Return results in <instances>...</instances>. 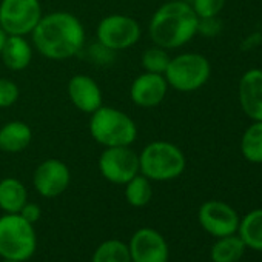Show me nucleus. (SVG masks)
I'll return each mask as SVG.
<instances>
[{
    "label": "nucleus",
    "mask_w": 262,
    "mask_h": 262,
    "mask_svg": "<svg viewBox=\"0 0 262 262\" xmlns=\"http://www.w3.org/2000/svg\"><path fill=\"white\" fill-rule=\"evenodd\" d=\"M30 36L33 48L50 60L74 57L80 53L86 39L82 22L68 11L43 14Z\"/></svg>",
    "instance_id": "obj_1"
},
{
    "label": "nucleus",
    "mask_w": 262,
    "mask_h": 262,
    "mask_svg": "<svg viewBox=\"0 0 262 262\" xmlns=\"http://www.w3.org/2000/svg\"><path fill=\"white\" fill-rule=\"evenodd\" d=\"M199 17L185 0H168L150 19L148 34L155 45L176 50L187 45L198 34Z\"/></svg>",
    "instance_id": "obj_2"
},
{
    "label": "nucleus",
    "mask_w": 262,
    "mask_h": 262,
    "mask_svg": "<svg viewBox=\"0 0 262 262\" xmlns=\"http://www.w3.org/2000/svg\"><path fill=\"white\" fill-rule=\"evenodd\" d=\"M88 129L91 138L103 148L131 147L138 139L136 122L122 110L105 105L90 114Z\"/></svg>",
    "instance_id": "obj_3"
},
{
    "label": "nucleus",
    "mask_w": 262,
    "mask_h": 262,
    "mask_svg": "<svg viewBox=\"0 0 262 262\" xmlns=\"http://www.w3.org/2000/svg\"><path fill=\"white\" fill-rule=\"evenodd\" d=\"M187 167L184 151L168 141H153L139 153V173L156 182L179 178Z\"/></svg>",
    "instance_id": "obj_4"
},
{
    "label": "nucleus",
    "mask_w": 262,
    "mask_h": 262,
    "mask_svg": "<svg viewBox=\"0 0 262 262\" xmlns=\"http://www.w3.org/2000/svg\"><path fill=\"white\" fill-rule=\"evenodd\" d=\"M37 248L34 224L19 213H5L0 217V257L28 260Z\"/></svg>",
    "instance_id": "obj_5"
},
{
    "label": "nucleus",
    "mask_w": 262,
    "mask_h": 262,
    "mask_svg": "<svg viewBox=\"0 0 262 262\" xmlns=\"http://www.w3.org/2000/svg\"><path fill=\"white\" fill-rule=\"evenodd\" d=\"M164 76L168 86L173 90L179 93H193L208 82L211 76V65L202 54L182 53L170 59Z\"/></svg>",
    "instance_id": "obj_6"
},
{
    "label": "nucleus",
    "mask_w": 262,
    "mask_h": 262,
    "mask_svg": "<svg viewBox=\"0 0 262 262\" xmlns=\"http://www.w3.org/2000/svg\"><path fill=\"white\" fill-rule=\"evenodd\" d=\"M142 36L141 24L126 14H108L96 27V39L108 51H123L135 47Z\"/></svg>",
    "instance_id": "obj_7"
},
{
    "label": "nucleus",
    "mask_w": 262,
    "mask_h": 262,
    "mask_svg": "<svg viewBox=\"0 0 262 262\" xmlns=\"http://www.w3.org/2000/svg\"><path fill=\"white\" fill-rule=\"evenodd\" d=\"M40 0H0V28L8 36H28L42 19Z\"/></svg>",
    "instance_id": "obj_8"
},
{
    "label": "nucleus",
    "mask_w": 262,
    "mask_h": 262,
    "mask_svg": "<svg viewBox=\"0 0 262 262\" xmlns=\"http://www.w3.org/2000/svg\"><path fill=\"white\" fill-rule=\"evenodd\" d=\"M97 165L108 182L125 185L139 174V155L129 147H108L100 153Z\"/></svg>",
    "instance_id": "obj_9"
},
{
    "label": "nucleus",
    "mask_w": 262,
    "mask_h": 262,
    "mask_svg": "<svg viewBox=\"0 0 262 262\" xmlns=\"http://www.w3.org/2000/svg\"><path fill=\"white\" fill-rule=\"evenodd\" d=\"M198 219L201 227L216 239L236 234L241 221L236 210L222 201L204 202L199 208Z\"/></svg>",
    "instance_id": "obj_10"
},
{
    "label": "nucleus",
    "mask_w": 262,
    "mask_h": 262,
    "mask_svg": "<svg viewBox=\"0 0 262 262\" xmlns=\"http://www.w3.org/2000/svg\"><path fill=\"white\" fill-rule=\"evenodd\" d=\"M71 182V171L68 165L56 158L40 162L33 173V185L36 191L47 199H53L67 191Z\"/></svg>",
    "instance_id": "obj_11"
},
{
    "label": "nucleus",
    "mask_w": 262,
    "mask_h": 262,
    "mask_svg": "<svg viewBox=\"0 0 262 262\" xmlns=\"http://www.w3.org/2000/svg\"><path fill=\"white\" fill-rule=\"evenodd\" d=\"M131 262H168L170 250L165 237L155 228H139L128 244Z\"/></svg>",
    "instance_id": "obj_12"
},
{
    "label": "nucleus",
    "mask_w": 262,
    "mask_h": 262,
    "mask_svg": "<svg viewBox=\"0 0 262 262\" xmlns=\"http://www.w3.org/2000/svg\"><path fill=\"white\" fill-rule=\"evenodd\" d=\"M168 82L164 74L144 71L129 86V99L141 108H155L161 105L168 93Z\"/></svg>",
    "instance_id": "obj_13"
},
{
    "label": "nucleus",
    "mask_w": 262,
    "mask_h": 262,
    "mask_svg": "<svg viewBox=\"0 0 262 262\" xmlns=\"http://www.w3.org/2000/svg\"><path fill=\"white\" fill-rule=\"evenodd\" d=\"M67 91L71 103L82 113L91 114L103 105V96L99 83L86 74L73 76L68 80Z\"/></svg>",
    "instance_id": "obj_14"
},
{
    "label": "nucleus",
    "mask_w": 262,
    "mask_h": 262,
    "mask_svg": "<svg viewBox=\"0 0 262 262\" xmlns=\"http://www.w3.org/2000/svg\"><path fill=\"white\" fill-rule=\"evenodd\" d=\"M239 103L242 111L254 120H262V70H248L239 82Z\"/></svg>",
    "instance_id": "obj_15"
},
{
    "label": "nucleus",
    "mask_w": 262,
    "mask_h": 262,
    "mask_svg": "<svg viewBox=\"0 0 262 262\" xmlns=\"http://www.w3.org/2000/svg\"><path fill=\"white\" fill-rule=\"evenodd\" d=\"M33 141V129L24 120H10L0 126V151L16 155L25 151Z\"/></svg>",
    "instance_id": "obj_16"
},
{
    "label": "nucleus",
    "mask_w": 262,
    "mask_h": 262,
    "mask_svg": "<svg viewBox=\"0 0 262 262\" xmlns=\"http://www.w3.org/2000/svg\"><path fill=\"white\" fill-rule=\"evenodd\" d=\"M0 59L10 71H24L33 60V43L25 36H8Z\"/></svg>",
    "instance_id": "obj_17"
},
{
    "label": "nucleus",
    "mask_w": 262,
    "mask_h": 262,
    "mask_svg": "<svg viewBox=\"0 0 262 262\" xmlns=\"http://www.w3.org/2000/svg\"><path fill=\"white\" fill-rule=\"evenodd\" d=\"M28 202V191L22 181L4 178L0 181V210L4 213H19Z\"/></svg>",
    "instance_id": "obj_18"
},
{
    "label": "nucleus",
    "mask_w": 262,
    "mask_h": 262,
    "mask_svg": "<svg viewBox=\"0 0 262 262\" xmlns=\"http://www.w3.org/2000/svg\"><path fill=\"white\" fill-rule=\"evenodd\" d=\"M237 234L247 248L262 251V208L247 213L239 221Z\"/></svg>",
    "instance_id": "obj_19"
},
{
    "label": "nucleus",
    "mask_w": 262,
    "mask_h": 262,
    "mask_svg": "<svg viewBox=\"0 0 262 262\" xmlns=\"http://www.w3.org/2000/svg\"><path fill=\"white\" fill-rule=\"evenodd\" d=\"M247 247L239 237V234H230L224 237H217V241L213 244L210 257L213 262H237L242 259Z\"/></svg>",
    "instance_id": "obj_20"
},
{
    "label": "nucleus",
    "mask_w": 262,
    "mask_h": 262,
    "mask_svg": "<svg viewBox=\"0 0 262 262\" xmlns=\"http://www.w3.org/2000/svg\"><path fill=\"white\" fill-rule=\"evenodd\" d=\"M242 156L251 164H262V120H254L241 141Z\"/></svg>",
    "instance_id": "obj_21"
},
{
    "label": "nucleus",
    "mask_w": 262,
    "mask_h": 262,
    "mask_svg": "<svg viewBox=\"0 0 262 262\" xmlns=\"http://www.w3.org/2000/svg\"><path fill=\"white\" fill-rule=\"evenodd\" d=\"M153 198V187L151 181L144 174H136L133 179H129L125 184V199L131 207H145Z\"/></svg>",
    "instance_id": "obj_22"
},
{
    "label": "nucleus",
    "mask_w": 262,
    "mask_h": 262,
    "mask_svg": "<svg viewBox=\"0 0 262 262\" xmlns=\"http://www.w3.org/2000/svg\"><path fill=\"white\" fill-rule=\"evenodd\" d=\"M93 262H131L128 245L119 239H108L96 248Z\"/></svg>",
    "instance_id": "obj_23"
},
{
    "label": "nucleus",
    "mask_w": 262,
    "mask_h": 262,
    "mask_svg": "<svg viewBox=\"0 0 262 262\" xmlns=\"http://www.w3.org/2000/svg\"><path fill=\"white\" fill-rule=\"evenodd\" d=\"M170 59L171 57L168 54V50L161 48V47L153 43V47L147 48L142 53L141 63H142L144 71L155 73V74H164L168 63H170Z\"/></svg>",
    "instance_id": "obj_24"
},
{
    "label": "nucleus",
    "mask_w": 262,
    "mask_h": 262,
    "mask_svg": "<svg viewBox=\"0 0 262 262\" xmlns=\"http://www.w3.org/2000/svg\"><path fill=\"white\" fill-rule=\"evenodd\" d=\"M190 5L199 19L217 17V14L225 7V0H191Z\"/></svg>",
    "instance_id": "obj_25"
},
{
    "label": "nucleus",
    "mask_w": 262,
    "mask_h": 262,
    "mask_svg": "<svg viewBox=\"0 0 262 262\" xmlns=\"http://www.w3.org/2000/svg\"><path fill=\"white\" fill-rule=\"evenodd\" d=\"M19 96H20V90L14 80L0 77V108L13 106L19 100Z\"/></svg>",
    "instance_id": "obj_26"
},
{
    "label": "nucleus",
    "mask_w": 262,
    "mask_h": 262,
    "mask_svg": "<svg viewBox=\"0 0 262 262\" xmlns=\"http://www.w3.org/2000/svg\"><path fill=\"white\" fill-rule=\"evenodd\" d=\"M221 31V22L217 17H207V19H199L198 25V33H201L205 37H214Z\"/></svg>",
    "instance_id": "obj_27"
},
{
    "label": "nucleus",
    "mask_w": 262,
    "mask_h": 262,
    "mask_svg": "<svg viewBox=\"0 0 262 262\" xmlns=\"http://www.w3.org/2000/svg\"><path fill=\"white\" fill-rule=\"evenodd\" d=\"M19 214H20L22 217H25L28 222L36 224V222L40 219L42 210H40V207H39L37 204H34V202H27V204L22 207V210L19 211Z\"/></svg>",
    "instance_id": "obj_28"
},
{
    "label": "nucleus",
    "mask_w": 262,
    "mask_h": 262,
    "mask_svg": "<svg viewBox=\"0 0 262 262\" xmlns=\"http://www.w3.org/2000/svg\"><path fill=\"white\" fill-rule=\"evenodd\" d=\"M7 39H8V34H7L2 28H0V54H2V50H4V47H5Z\"/></svg>",
    "instance_id": "obj_29"
},
{
    "label": "nucleus",
    "mask_w": 262,
    "mask_h": 262,
    "mask_svg": "<svg viewBox=\"0 0 262 262\" xmlns=\"http://www.w3.org/2000/svg\"><path fill=\"white\" fill-rule=\"evenodd\" d=\"M0 262H22V260H14V259H2Z\"/></svg>",
    "instance_id": "obj_30"
},
{
    "label": "nucleus",
    "mask_w": 262,
    "mask_h": 262,
    "mask_svg": "<svg viewBox=\"0 0 262 262\" xmlns=\"http://www.w3.org/2000/svg\"><path fill=\"white\" fill-rule=\"evenodd\" d=\"M185 2H188V4H191V0H185Z\"/></svg>",
    "instance_id": "obj_31"
}]
</instances>
